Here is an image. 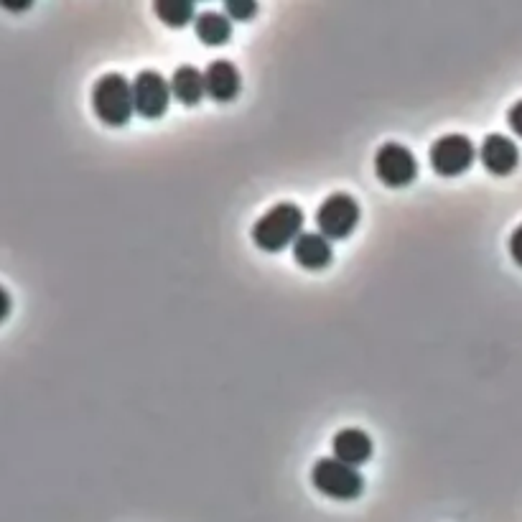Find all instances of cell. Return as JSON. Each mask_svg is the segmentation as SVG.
<instances>
[{
	"instance_id": "obj_6",
	"label": "cell",
	"mask_w": 522,
	"mask_h": 522,
	"mask_svg": "<svg viewBox=\"0 0 522 522\" xmlns=\"http://www.w3.org/2000/svg\"><path fill=\"white\" fill-rule=\"evenodd\" d=\"M375 174L390 189H403L416 181L418 161L400 143H382L375 153Z\"/></svg>"
},
{
	"instance_id": "obj_9",
	"label": "cell",
	"mask_w": 522,
	"mask_h": 522,
	"mask_svg": "<svg viewBox=\"0 0 522 522\" xmlns=\"http://www.w3.org/2000/svg\"><path fill=\"white\" fill-rule=\"evenodd\" d=\"M204 85L207 95L214 102H232L242 90V77L230 59H217L204 72Z\"/></svg>"
},
{
	"instance_id": "obj_17",
	"label": "cell",
	"mask_w": 522,
	"mask_h": 522,
	"mask_svg": "<svg viewBox=\"0 0 522 522\" xmlns=\"http://www.w3.org/2000/svg\"><path fill=\"white\" fill-rule=\"evenodd\" d=\"M507 123H510V128L515 130V135H520L522 138V100H517L515 105L510 107V113H507Z\"/></svg>"
},
{
	"instance_id": "obj_12",
	"label": "cell",
	"mask_w": 522,
	"mask_h": 522,
	"mask_svg": "<svg viewBox=\"0 0 522 522\" xmlns=\"http://www.w3.org/2000/svg\"><path fill=\"white\" fill-rule=\"evenodd\" d=\"M171 97L186 107H197L202 97L207 95V85H204V74L191 64H181L176 67L174 77H171Z\"/></svg>"
},
{
	"instance_id": "obj_18",
	"label": "cell",
	"mask_w": 522,
	"mask_h": 522,
	"mask_svg": "<svg viewBox=\"0 0 522 522\" xmlns=\"http://www.w3.org/2000/svg\"><path fill=\"white\" fill-rule=\"evenodd\" d=\"M8 314H11V296H8L6 288L0 286V324L8 319Z\"/></svg>"
},
{
	"instance_id": "obj_3",
	"label": "cell",
	"mask_w": 522,
	"mask_h": 522,
	"mask_svg": "<svg viewBox=\"0 0 522 522\" xmlns=\"http://www.w3.org/2000/svg\"><path fill=\"white\" fill-rule=\"evenodd\" d=\"M311 482L324 497L332 500H357L365 489V479L354 466L344 464V461L334 459V456H324L311 469Z\"/></svg>"
},
{
	"instance_id": "obj_2",
	"label": "cell",
	"mask_w": 522,
	"mask_h": 522,
	"mask_svg": "<svg viewBox=\"0 0 522 522\" xmlns=\"http://www.w3.org/2000/svg\"><path fill=\"white\" fill-rule=\"evenodd\" d=\"M92 110L97 118L110 128L128 125V120L135 113L133 85L123 74H105L92 87Z\"/></svg>"
},
{
	"instance_id": "obj_13",
	"label": "cell",
	"mask_w": 522,
	"mask_h": 522,
	"mask_svg": "<svg viewBox=\"0 0 522 522\" xmlns=\"http://www.w3.org/2000/svg\"><path fill=\"white\" fill-rule=\"evenodd\" d=\"M194 31H197V39L207 46H222L230 41L232 36V23L230 18L222 16V13H202V16L194 21Z\"/></svg>"
},
{
	"instance_id": "obj_15",
	"label": "cell",
	"mask_w": 522,
	"mask_h": 522,
	"mask_svg": "<svg viewBox=\"0 0 522 522\" xmlns=\"http://www.w3.org/2000/svg\"><path fill=\"white\" fill-rule=\"evenodd\" d=\"M225 8L227 16H232L235 21H250L258 13V3L255 0H227Z\"/></svg>"
},
{
	"instance_id": "obj_1",
	"label": "cell",
	"mask_w": 522,
	"mask_h": 522,
	"mask_svg": "<svg viewBox=\"0 0 522 522\" xmlns=\"http://www.w3.org/2000/svg\"><path fill=\"white\" fill-rule=\"evenodd\" d=\"M304 232V212L293 202L270 207L253 227V242L263 253H281Z\"/></svg>"
},
{
	"instance_id": "obj_14",
	"label": "cell",
	"mask_w": 522,
	"mask_h": 522,
	"mask_svg": "<svg viewBox=\"0 0 522 522\" xmlns=\"http://www.w3.org/2000/svg\"><path fill=\"white\" fill-rule=\"evenodd\" d=\"M153 11L171 29H181L194 18V3L191 0H156Z\"/></svg>"
},
{
	"instance_id": "obj_10",
	"label": "cell",
	"mask_w": 522,
	"mask_h": 522,
	"mask_svg": "<svg viewBox=\"0 0 522 522\" xmlns=\"http://www.w3.org/2000/svg\"><path fill=\"white\" fill-rule=\"evenodd\" d=\"M372 449H375L372 438L365 431H360V428H342L332 441L334 459L344 461V464L354 466V469L372 459Z\"/></svg>"
},
{
	"instance_id": "obj_11",
	"label": "cell",
	"mask_w": 522,
	"mask_h": 522,
	"mask_svg": "<svg viewBox=\"0 0 522 522\" xmlns=\"http://www.w3.org/2000/svg\"><path fill=\"white\" fill-rule=\"evenodd\" d=\"M293 260L306 270H324L332 263V245L319 232H301L293 242Z\"/></svg>"
},
{
	"instance_id": "obj_16",
	"label": "cell",
	"mask_w": 522,
	"mask_h": 522,
	"mask_svg": "<svg viewBox=\"0 0 522 522\" xmlns=\"http://www.w3.org/2000/svg\"><path fill=\"white\" fill-rule=\"evenodd\" d=\"M510 258L522 268V225L510 235Z\"/></svg>"
},
{
	"instance_id": "obj_5",
	"label": "cell",
	"mask_w": 522,
	"mask_h": 522,
	"mask_svg": "<svg viewBox=\"0 0 522 522\" xmlns=\"http://www.w3.org/2000/svg\"><path fill=\"white\" fill-rule=\"evenodd\" d=\"M474 156V143L461 133L441 135L438 141H433L431 151H428V161H431V169L438 176H461L464 171L472 169Z\"/></svg>"
},
{
	"instance_id": "obj_8",
	"label": "cell",
	"mask_w": 522,
	"mask_h": 522,
	"mask_svg": "<svg viewBox=\"0 0 522 522\" xmlns=\"http://www.w3.org/2000/svg\"><path fill=\"white\" fill-rule=\"evenodd\" d=\"M479 158H482V166L492 176H510L520 163V151H517L515 141H510L507 135L492 133L484 138L482 148H479Z\"/></svg>"
},
{
	"instance_id": "obj_7",
	"label": "cell",
	"mask_w": 522,
	"mask_h": 522,
	"mask_svg": "<svg viewBox=\"0 0 522 522\" xmlns=\"http://www.w3.org/2000/svg\"><path fill=\"white\" fill-rule=\"evenodd\" d=\"M133 102L135 113L146 120H158L166 115L171 102V85L163 74L146 69L133 79Z\"/></svg>"
},
{
	"instance_id": "obj_4",
	"label": "cell",
	"mask_w": 522,
	"mask_h": 522,
	"mask_svg": "<svg viewBox=\"0 0 522 522\" xmlns=\"http://www.w3.org/2000/svg\"><path fill=\"white\" fill-rule=\"evenodd\" d=\"M357 225H360V204L344 191L326 197L316 209V227L326 240H347Z\"/></svg>"
}]
</instances>
